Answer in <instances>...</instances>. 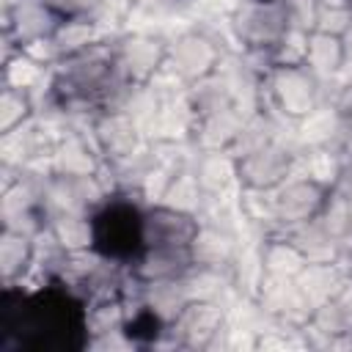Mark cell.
Returning a JSON list of instances; mask_svg holds the SVG:
<instances>
[{
    "mask_svg": "<svg viewBox=\"0 0 352 352\" xmlns=\"http://www.w3.org/2000/svg\"><path fill=\"white\" fill-rule=\"evenodd\" d=\"M94 250L102 258L124 261L143 250V212L129 201H107L91 217Z\"/></svg>",
    "mask_w": 352,
    "mask_h": 352,
    "instance_id": "cell-1",
    "label": "cell"
},
{
    "mask_svg": "<svg viewBox=\"0 0 352 352\" xmlns=\"http://www.w3.org/2000/svg\"><path fill=\"white\" fill-rule=\"evenodd\" d=\"M231 28L242 47L272 50L289 30V19L280 0H239L231 11Z\"/></svg>",
    "mask_w": 352,
    "mask_h": 352,
    "instance_id": "cell-2",
    "label": "cell"
},
{
    "mask_svg": "<svg viewBox=\"0 0 352 352\" xmlns=\"http://www.w3.org/2000/svg\"><path fill=\"white\" fill-rule=\"evenodd\" d=\"M330 195V184L314 179V176H300V179H286L272 190V212L275 220L286 228L316 220L324 201Z\"/></svg>",
    "mask_w": 352,
    "mask_h": 352,
    "instance_id": "cell-3",
    "label": "cell"
},
{
    "mask_svg": "<svg viewBox=\"0 0 352 352\" xmlns=\"http://www.w3.org/2000/svg\"><path fill=\"white\" fill-rule=\"evenodd\" d=\"M289 168H292V151L275 140L242 151V157L234 162L236 179L248 190H270V192L289 179Z\"/></svg>",
    "mask_w": 352,
    "mask_h": 352,
    "instance_id": "cell-4",
    "label": "cell"
},
{
    "mask_svg": "<svg viewBox=\"0 0 352 352\" xmlns=\"http://www.w3.org/2000/svg\"><path fill=\"white\" fill-rule=\"evenodd\" d=\"M270 91L283 116L305 118L316 110V74L308 66H275L270 72Z\"/></svg>",
    "mask_w": 352,
    "mask_h": 352,
    "instance_id": "cell-5",
    "label": "cell"
},
{
    "mask_svg": "<svg viewBox=\"0 0 352 352\" xmlns=\"http://www.w3.org/2000/svg\"><path fill=\"white\" fill-rule=\"evenodd\" d=\"M201 226L198 220L176 206H154L143 212V248L146 245H173V248H190L198 236Z\"/></svg>",
    "mask_w": 352,
    "mask_h": 352,
    "instance_id": "cell-6",
    "label": "cell"
},
{
    "mask_svg": "<svg viewBox=\"0 0 352 352\" xmlns=\"http://www.w3.org/2000/svg\"><path fill=\"white\" fill-rule=\"evenodd\" d=\"M170 69L184 80H206L217 66V47L201 33H182L168 47Z\"/></svg>",
    "mask_w": 352,
    "mask_h": 352,
    "instance_id": "cell-7",
    "label": "cell"
},
{
    "mask_svg": "<svg viewBox=\"0 0 352 352\" xmlns=\"http://www.w3.org/2000/svg\"><path fill=\"white\" fill-rule=\"evenodd\" d=\"M116 63L124 72L126 80H148L160 69V63L168 58V47L154 36H129L116 50Z\"/></svg>",
    "mask_w": 352,
    "mask_h": 352,
    "instance_id": "cell-8",
    "label": "cell"
},
{
    "mask_svg": "<svg viewBox=\"0 0 352 352\" xmlns=\"http://www.w3.org/2000/svg\"><path fill=\"white\" fill-rule=\"evenodd\" d=\"M60 22H63V16L47 0H19L8 11V28H14L19 47L28 41H36V38L55 36Z\"/></svg>",
    "mask_w": 352,
    "mask_h": 352,
    "instance_id": "cell-9",
    "label": "cell"
},
{
    "mask_svg": "<svg viewBox=\"0 0 352 352\" xmlns=\"http://www.w3.org/2000/svg\"><path fill=\"white\" fill-rule=\"evenodd\" d=\"M96 143L99 148L113 160H132L138 154V126L126 113H104L96 126Z\"/></svg>",
    "mask_w": 352,
    "mask_h": 352,
    "instance_id": "cell-10",
    "label": "cell"
},
{
    "mask_svg": "<svg viewBox=\"0 0 352 352\" xmlns=\"http://www.w3.org/2000/svg\"><path fill=\"white\" fill-rule=\"evenodd\" d=\"M305 66L319 77V74H336L338 69H344V50H341V36H330V33H319L311 30L308 36V55H305Z\"/></svg>",
    "mask_w": 352,
    "mask_h": 352,
    "instance_id": "cell-11",
    "label": "cell"
},
{
    "mask_svg": "<svg viewBox=\"0 0 352 352\" xmlns=\"http://www.w3.org/2000/svg\"><path fill=\"white\" fill-rule=\"evenodd\" d=\"M36 256V245L33 236L25 231H14L6 228L3 231V242H0V270L6 280H14L16 275H22L28 270V264Z\"/></svg>",
    "mask_w": 352,
    "mask_h": 352,
    "instance_id": "cell-12",
    "label": "cell"
},
{
    "mask_svg": "<svg viewBox=\"0 0 352 352\" xmlns=\"http://www.w3.org/2000/svg\"><path fill=\"white\" fill-rule=\"evenodd\" d=\"M305 264H308V258L300 253V248L289 236L286 239H272L261 253V267L270 275H278V278H297Z\"/></svg>",
    "mask_w": 352,
    "mask_h": 352,
    "instance_id": "cell-13",
    "label": "cell"
},
{
    "mask_svg": "<svg viewBox=\"0 0 352 352\" xmlns=\"http://www.w3.org/2000/svg\"><path fill=\"white\" fill-rule=\"evenodd\" d=\"M55 162L66 176H94V154L80 138H66L55 154Z\"/></svg>",
    "mask_w": 352,
    "mask_h": 352,
    "instance_id": "cell-14",
    "label": "cell"
},
{
    "mask_svg": "<svg viewBox=\"0 0 352 352\" xmlns=\"http://www.w3.org/2000/svg\"><path fill=\"white\" fill-rule=\"evenodd\" d=\"M231 176H236L234 162L223 160L220 154H209V157H204V160H201V168L195 170V179H198L201 190H223L226 182H228Z\"/></svg>",
    "mask_w": 352,
    "mask_h": 352,
    "instance_id": "cell-15",
    "label": "cell"
},
{
    "mask_svg": "<svg viewBox=\"0 0 352 352\" xmlns=\"http://www.w3.org/2000/svg\"><path fill=\"white\" fill-rule=\"evenodd\" d=\"M30 113V102L25 96V91L19 88H6L3 94V116H0V126L3 132H11L16 126H22V121Z\"/></svg>",
    "mask_w": 352,
    "mask_h": 352,
    "instance_id": "cell-16",
    "label": "cell"
},
{
    "mask_svg": "<svg viewBox=\"0 0 352 352\" xmlns=\"http://www.w3.org/2000/svg\"><path fill=\"white\" fill-rule=\"evenodd\" d=\"M289 28L297 30H314L316 28V16H319V0H280Z\"/></svg>",
    "mask_w": 352,
    "mask_h": 352,
    "instance_id": "cell-17",
    "label": "cell"
},
{
    "mask_svg": "<svg viewBox=\"0 0 352 352\" xmlns=\"http://www.w3.org/2000/svg\"><path fill=\"white\" fill-rule=\"evenodd\" d=\"M349 25H352V8H322L319 6V16H316V28L314 30L330 33V36H341Z\"/></svg>",
    "mask_w": 352,
    "mask_h": 352,
    "instance_id": "cell-18",
    "label": "cell"
},
{
    "mask_svg": "<svg viewBox=\"0 0 352 352\" xmlns=\"http://www.w3.org/2000/svg\"><path fill=\"white\" fill-rule=\"evenodd\" d=\"M341 50H344V69L352 72V25L341 33Z\"/></svg>",
    "mask_w": 352,
    "mask_h": 352,
    "instance_id": "cell-19",
    "label": "cell"
}]
</instances>
